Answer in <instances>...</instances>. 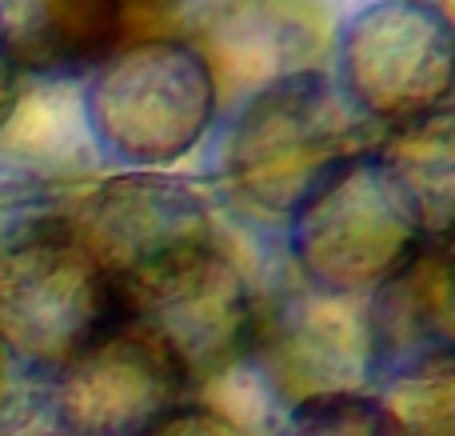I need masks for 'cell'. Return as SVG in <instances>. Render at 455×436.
<instances>
[{
    "mask_svg": "<svg viewBox=\"0 0 455 436\" xmlns=\"http://www.w3.org/2000/svg\"><path fill=\"white\" fill-rule=\"evenodd\" d=\"M379 157L400 173L408 192L416 197L424 224L432 237H448L451 229V112H435L416 125L392 128Z\"/></svg>",
    "mask_w": 455,
    "mask_h": 436,
    "instance_id": "cell-13",
    "label": "cell"
},
{
    "mask_svg": "<svg viewBox=\"0 0 455 436\" xmlns=\"http://www.w3.org/2000/svg\"><path fill=\"white\" fill-rule=\"evenodd\" d=\"M212 69L216 93L228 72L251 80V93L291 72H304L315 52V32L307 12H296V0H228L208 16L200 40H192Z\"/></svg>",
    "mask_w": 455,
    "mask_h": 436,
    "instance_id": "cell-12",
    "label": "cell"
},
{
    "mask_svg": "<svg viewBox=\"0 0 455 436\" xmlns=\"http://www.w3.org/2000/svg\"><path fill=\"white\" fill-rule=\"evenodd\" d=\"M248 357H259L264 381L291 405L336 392H363L371 376L363 312L347 296H328L315 288L272 309H256Z\"/></svg>",
    "mask_w": 455,
    "mask_h": 436,
    "instance_id": "cell-9",
    "label": "cell"
},
{
    "mask_svg": "<svg viewBox=\"0 0 455 436\" xmlns=\"http://www.w3.org/2000/svg\"><path fill=\"white\" fill-rule=\"evenodd\" d=\"M395 436H455V357H435L379 381L371 392Z\"/></svg>",
    "mask_w": 455,
    "mask_h": 436,
    "instance_id": "cell-14",
    "label": "cell"
},
{
    "mask_svg": "<svg viewBox=\"0 0 455 436\" xmlns=\"http://www.w3.org/2000/svg\"><path fill=\"white\" fill-rule=\"evenodd\" d=\"M64 216L0 248V352L44 373L64 368L116 317L112 280Z\"/></svg>",
    "mask_w": 455,
    "mask_h": 436,
    "instance_id": "cell-5",
    "label": "cell"
},
{
    "mask_svg": "<svg viewBox=\"0 0 455 436\" xmlns=\"http://www.w3.org/2000/svg\"><path fill=\"white\" fill-rule=\"evenodd\" d=\"M112 293L116 317L152 336L196 392L251 349L259 301L216 240L116 280Z\"/></svg>",
    "mask_w": 455,
    "mask_h": 436,
    "instance_id": "cell-4",
    "label": "cell"
},
{
    "mask_svg": "<svg viewBox=\"0 0 455 436\" xmlns=\"http://www.w3.org/2000/svg\"><path fill=\"white\" fill-rule=\"evenodd\" d=\"M451 296L455 280L448 237H424L392 277L371 288L363 328L376 381L435 357H455Z\"/></svg>",
    "mask_w": 455,
    "mask_h": 436,
    "instance_id": "cell-10",
    "label": "cell"
},
{
    "mask_svg": "<svg viewBox=\"0 0 455 436\" xmlns=\"http://www.w3.org/2000/svg\"><path fill=\"white\" fill-rule=\"evenodd\" d=\"M212 69L192 40L148 36L104 56L84 85V117L96 144L132 168L188 157L216 117Z\"/></svg>",
    "mask_w": 455,
    "mask_h": 436,
    "instance_id": "cell-3",
    "label": "cell"
},
{
    "mask_svg": "<svg viewBox=\"0 0 455 436\" xmlns=\"http://www.w3.org/2000/svg\"><path fill=\"white\" fill-rule=\"evenodd\" d=\"M68 232L88 256L116 280L208 245L212 216L188 181L164 173H124L96 184L68 205Z\"/></svg>",
    "mask_w": 455,
    "mask_h": 436,
    "instance_id": "cell-8",
    "label": "cell"
},
{
    "mask_svg": "<svg viewBox=\"0 0 455 436\" xmlns=\"http://www.w3.org/2000/svg\"><path fill=\"white\" fill-rule=\"evenodd\" d=\"M280 436H395V429L371 392H336L291 405Z\"/></svg>",
    "mask_w": 455,
    "mask_h": 436,
    "instance_id": "cell-15",
    "label": "cell"
},
{
    "mask_svg": "<svg viewBox=\"0 0 455 436\" xmlns=\"http://www.w3.org/2000/svg\"><path fill=\"white\" fill-rule=\"evenodd\" d=\"M64 208L68 205H60L56 192H48L40 181H28V176H0V248L12 245L24 232L64 216Z\"/></svg>",
    "mask_w": 455,
    "mask_h": 436,
    "instance_id": "cell-16",
    "label": "cell"
},
{
    "mask_svg": "<svg viewBox=\"0 0 455 436\" xmlns=\"http://www.w3.org/2000/svg\"><path fill=\"white\" fill-rule=\"evenodd\" d=\"M24 436H64V432H24Z\"/></svg>",
    "mask_w": 455,
    "mask_h": 436,
    "instance_id": "cell-19",
    "label": "cell"
},
{
    "mask_svg": "<svg viewBox=\"0 0 455 436\" xmlns=\"http://www.w3.org/2000/svg\"><path fill=\"white\" fill-rule=\"evenodd\" d=\"M16 72H12V64L0 56V128L8 125V117H12V109H16V96H20V85H16Z\"/></svg>",
    "mask_w": 455,
    "mask_h": 436,
    "instance_id": "cell-18",
    "label": "cell"
},
{
    "mask_svg": "<svg viewBox=\"0 0 455 436\" xmlns=\"http://www.w3.org/2000/svg\"><path fill=\"white\" fill-rule=\"evenodd\" d=\"M339 88L360 117L403 128L448 109L451 20L435 0H379L339 36Z\"/></svg>",
    "mask_w": 455,
    "mask_h": 436,
    "instance_id": "cell-6",
    "label": "cell"
},
{
    "mask_svg": "<svg viewBox=\"0 0 455 436\" xmlns=\"http://www.w3.org/2000/svg\"><path fill=\"white\" fill-rule=\"evenodd\" d=\"M363 117L320 69L291 72L240 104L224 141L228 184L267 213H291L328 168L363 152Z\"/></svg>",
    "mask_w": 455,
    "mask_h": 436,
    "instance_id": "cell-2",
    "label": "cell"
},
{
    "mask_svg": "<svg viewBox=\"0 0 455 436\" xmlns=\"http://www.w3.org/2000/svg\"><path fill=\"white\" fill-rule=\"evenodd\" d=\"M136 436H248L232 416H224L220 408L200 405V400H188L176 413L160 416L156 424H148L144 432Z\"/></svg>",
    "mask_w": 455,
    "mask_h": 436,
    "instance_id": "cell-17",
    "label": "cell"
},
{
    "mask_svg": "<svg viewBox=\"0 0 455 436\" xmlns=\"http://www.w3.org/2000/svg\"><path fill=\"white\" fill-rule=\"evenodd\" d=\"M192 397L176 360L120 317L52 373V416L64 436H136Z\"/></svg>",
    "mask_w": 455,
    "mask_h": 436,
    "instance_id": "cell-7",
    "label": "cell"
},
{
    "mask_svg": "<svg viewBox=\"0 0 455 436\" xmlns=\"http://www.w3.org/2000/svg\"><path fill=\"white\" fill-rule=\"evenodd\" d=\"M124 44V0H0V56L16 77H88Z\"/></svg>",
    "mask_w": 455,
    "mask_h": 436,
    "instance_id": "cell-11",
    "label": "cell"
},
{
    "mask_svg": "<svg viewBox=\"0 0 455 436\" xmlns=\"http://www.w3.org/2000/svg\"><path fill=\"white\" fill-rule=\"evenodd\" d=\"M288 216V245L304 280L347 301L371 293L432 237L416 197L376 149L328 168Z\"/></svg>",
    "mask_w": 455,
    "mask_h": 436,
    "instance_id": "cell-1",
    "label": "cell"
}]
</instances>
